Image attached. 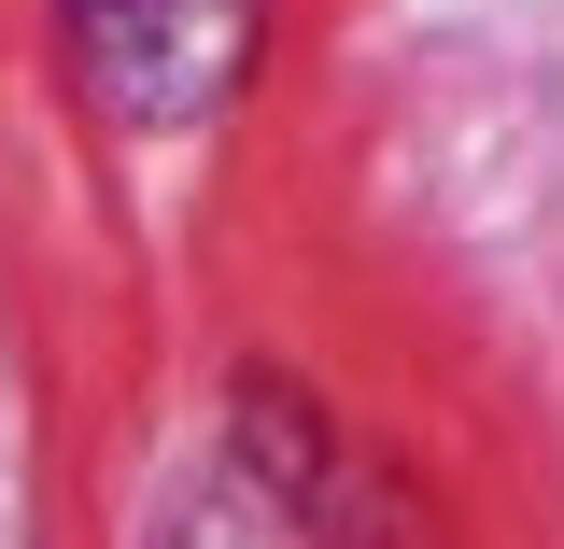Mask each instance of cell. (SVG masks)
Returning <instances> with one entry per match:
<instances>
[{"instance_id": "obj_1", "label": "cell", "mask_w": 564, "mask_h": 549, "mask_svg": "<svg viewBox=\"0 0 564 549\" xmlns=\"http://www.w3.org/2000/svg\"><path fill=\"white\" fill-rule=\"evenodd\" d=\"M254 14L269 0H57V43L99 113L128 128H184L254 70Z\"/></svg>"}]
</instances>
